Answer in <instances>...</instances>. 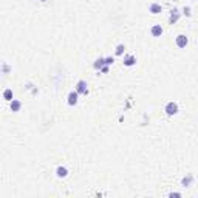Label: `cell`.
Listing matches in <instances>:
<instances>
[{"label":"cell","mask_w":198,"mask_h":198,"mask_svg":"<svg viewBox=\"0 0 198 198\" xmlns=\"http://www.w3.org/2000/svg\"><path fill=\"white\" fill-rule=\"evenodd\" d=\"M175 43H176L178 48H186L187 43H189V39H187V36H184V34H178L176 39H175Z\"/></svg>","instance_id":"obj_4"},{"label":"cell","mask_w":198,"mask_h":198,"mask_svg":"<svg viewBox=\"0 0 198 198\" xmlns=\"http://www.w3.org/2000/svg\"><path fill=\"white\" fill-rule=\"evenodd\" d=\"M115 62V59L113 57H105V65H112Z\"/></svg>","instance_id":"obj_17"},{"label":"cell","mask_w":198,"mask_h":198,"mask_svg":"<svg viewBox=\"0 0 198 198\" xmlns=\"http://www.w3.org/2000/svg\"><path fill=\"white\" fill-rule=\"evenodd\" d=\"M192 183H194V175H191V173L186 175V176L181 180V186H183V187H189Z\"/></svg>","instance_id":"obj_11"},{"label":"cell","mask_w":198,"mask_h":198,"mask_svg":"<svg viewBox=\"0 0 198 198\" xmlns=\"http://www.w3.org/2000/svg\"><path fill=\"white\" fill-rule=\"evenodd\" d=\"M75 90H76L79 94H88V85H87V80H84V79L78 80Z\"/></svg>","instance_id":"obj_2"},{"label":"cell","mask_w":198,"mask_h":198,"mask_svg":"<svg viewBox=\"0 0 198 198\" xmlns=\"http://www.w3.org/2000/svg\"><path fill=\"white\" fill-rule=\"evenodd\" d=\"M9 109H11V112L17 113V112H20V109H22V102H20L19 99H12V101L9 102Z\"/></svg>","instance_id":"obj_8"},{"label":"cell","mask_w":198,"mask_h":198,"mask_svg":"<svg viewBox=\"0 0 198 198\" xmlns=\"http://www.w3.org/2000/svg\"><path fill=\"white\" fill-rule=\"evenodd\" d=\"M78 101H79V93L76 91V90H73V91H70L68 93V96H67V102H68V105H76L78 104Z\"/></svg>","instance_id":"obj_3"},{"label":"cell","mask_w":198,"mask_h":198,"mask_svg":"<svg viewBox=\"0 0 198 198\" xmlns=\"http://www.w3.org/2000/svg\"><path fill=\"white\" fill-rule=\"evenodd\" d=\"M3 99L8 101V102L12 101V90H11V88H6V90L3 91Z\"/></svg>","instance_id":"obj_13"},{"label":"cell","mask_w":198,"mask_h":198,"mask_svg":"<svg viewBox=\"0 0 198 198\" xmlns=\"http://www.w3.org/2000/svg\"><path fill=\"white\" fill-rule=\"evenodd\" d=\"M124 50H125V46H124L122 43H119L118 46H116V50H115V54H116V56H121V54H124Z\"/></svg>","instance_id":"obj_14"},{"label":"cell","mask_w":198,"mask_h":198,"mask_svg":"<svg viewBox=\"0 0 198 198\" xmlns=\"http://www.w3.org/2000/svg\"><path fill=\"white\" fill-rule=\"evenodd\" d=\"M164 112H166L167 116H173V115H176V113H178V104L173 102V101L167 102L166 107H164Z\"/></svg>","instance_id":"obj_1"},{"label":"cell","mask_w":198,"mask_h":198,"mask_svg":"<svg viewBox=\"0 0 198 198\" xmlns=\"http://www.w3.org/2000/svg\"><path fill=\"white\" fill-rule=\"evenodd\" d=\"M162 11V6L159 5V3H150L149 5V12H152V14H159Z\"/></svg>","instance_id":"obj_10"},{"label":"cell","mask_w":198,"mask_h":198,"mask_svg":"<svg viewBox=\"0 0 198 198\" xmlns=\"http://www.w3.org/2000/svg\"><path fill=\"white\" fill-rule=\"evenodd\" d=\"M180 16H181V14H180V11H178L176 8H173V9L170 11V16H169V22H170L172 25H175V23L180 20Z\"/></svg>","instance_id":"obj_5"},{"label":"cell","mask_w":198,"mask_h":198,"mask_svg":"<svg viewBox=\"0 0 198 198\" xmlns=\"http://www.w3.org/2000/svg\"><path fill=\"white\" fill-rule=\"evenodd\" d=\"M99 71H101V73H109V65H104Z\"/></svg>","instance_id":"obj_18"},{"label":"cell","mask_w":198,"mask_h":198,"mask_svg":"<svg viewBox=\"0 0 198 198\" xmlns=\"http://www.w3.org/2000/svg\"><path fill=\"white\" fill-rule=\"evenodd\" d=\"M169 197H181V194H178V192H172V194H169Z\"/></svg>","instance_id":"obj_19"},{"label":"cell","mask_w":198,"mask_h":198,"mask_svg":"<svg viewBox=\"0 0 198 198\" xmlns=\"http://www.w3.org/2000/svg\"><path fill=\"white\" fill-rule=\"evenodd\" d=\"M42 2H45V0H42Z\"/></svg>","instance_id":"obj_20"},{"label":"cell","mask_w":198,"mask_h":198,"mask_svg":"<svg viewBox=\"0 0 198 198\" xmlns=\"http://www.w3.org/2000/svg\"><path fill=\"white\" fill-rule=\"evenodd\" d=\"M162 27L161 25H153L152 28H150V34H152V37H161L162 36Z\"/></svg>","instance_id":"obj_6"},{"label":"cell","mask_w":198,"mask_h":198,"mask_svg":"<svg viewBox=\"0 0 198 198\" xmlns=\"http://www.w3.org/2000/svg\"><path fill=\"white\" fill-rule=\"evenodd\" d=\"M8 71H9V65H8L6 62H3V64H2V73H3V75H8Z\"/></svg>","instance_id":"obj_15"},{"label":"cell","mask_w":198,"mask_h":198,"mask_svg":"<svg viewBox=\"0 0 198 198\" xmlns=\"http://www.w3.org/2000/svg\"><path fill=\"white\" fill-rule=\"evenodd\" d=\"M136 64V57L133 54H125L124 56V65L125 67H133Z\"/></svg>","instance_id":"obj_7"},{"label":"cell","mask_w":198,"mask_h":198,"mask_svg":"<svg viewBox=\"0 0 198 198\" xmlns=\"http://www.w3.org/2000/svg\"><path fill=\"white\" fill-rule=\"evenodd\" d=\"M183 14H184L186 17H191V14H192V12H191V6H184V8H183Z\"/></svg>","instance_id":"obj_16"},{"label":"cell","mask_w":198,"mask_h":198,"mask_svg":"<svg viewBox=\"0 0 198 198\" xmlns=\"http://www.w3.org/2000/svg\"><path fill=\"white\" fill-rule=\"evenodd\" d=\"M56 175H57V178H67L68 176V169L65 166H59L56 169Z\"/></svg>","instance_id":"obj_9"},{"label":"cell","mask_w":198,"mask_h":198,"mask_svg":"<svg viewBox=\"0 0 198 198\" xmlns=\"http://www.w3.org/2000/svg\"><path fill=\"white\" fill-rule=\"evenodd\" d=\"M104 65H105V57H99V59H96L94 64H93V67H94L96 70H101Z\"/></svg>","instance_id":"obj_12"}]
</instances>
